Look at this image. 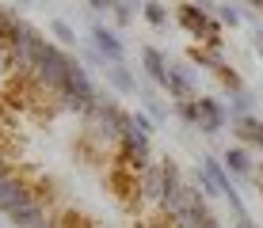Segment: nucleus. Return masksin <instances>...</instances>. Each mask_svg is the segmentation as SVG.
Segmentation results:
<instances>
[{"label": "nucleus", "mask_w": 263, "mask_h": 228, "mask_svg": "<svg viewBox=\"0 0 263 228\" xmlns=\"http://www.w3.org/2000/svg\"><path fill=\"white\" fill-rule=\"evenodd\" d=\"M69 69H72V57L61 50V46L46 42L39 65H34V84L50 88V91H61V88H65V80H69Z\"/></svg>", "instance_id": "nucleus-1"}, {"label": "nucleus", "mask_w": 263, "mask_h": 228, "mask_svg": "<svg viewBox=\"0 0 263 228\" xmlns=\"http://www.w3.org/2000/svg\"><path fill=\"white\" fill-rule=\"evenodd\" d=\"M256 42H259V46H263V27H259V31H256Z\"/></svg>", "instance_id": "nucleus-24"}, {"label": "nucleus", "mask_w": 263, "mask_h": 228, "mask_svg": "<svg viewBox=\"0 0 263 228\" xmlns=\"http://www.w3.org/2000/svg\"><path fill=\"white\" fill-rule=\"evenodd\" d=\"M34 198H39V194H34L20 175H4V179H0V213H4V217H12L15 209L31 205Z\"/></svg>", "instance_id": "nucleus-2"}, {"label": "nucleus", "mask_w": 263, "mask_h": 228, "mask_svg": "<svg viewBox=\"0 0 263 228\" xmlns=\"http://www.w3.org/2000/svg\"><path fill=\"white\" fill-rule=\"evenodd\" d=\"M141 65H145V76H149L153 84H160V88L168 84V61H164V53H160L157 46H141Z\"/></svg>", "instance_id": "nucleus-5"}, {"label": "nucleus", "mask_w": 263, "mask_h": 228, "mask_svg": "<svg viewBox=\"0 0 263 228\" xmlns=\"http://www.w3.org/2000/svg\"><path fill=\"white\" fill-rule=\"evenodd\" d=\"M225 168H229L233 175H252V156H248V149H229V152H225Z\"/></svg>", "instance_id": "nucleus-10"}, {"label": "nucleus", "mask_w": 263, "mask_h": 228, "mask_svg": "<svg viewBox=\"0 0 263 228\" xmlns=\"http://www.w3.org/2000/svg\"><path fill=\"white\" fill-rule=\"evenodd\" d=\"M141 12H145V19L157 27V31H164V27H168V8L160 4V0H141Z\"/></svg>", "instance_id": "nucleus-11"}, {"label": "nucleus", "mask_w": 263, "mask_h": 228, "mask_svg": "<svg viewBox=\"0 0 263 228\" xmlns=\"http://www.w3.org/2000/svg\"><path fill=\"white\" fill-rule=\"evenodd\" d=\"M237 228H256V224H252V217H248V213H240V217H237Z\"/></svg>", "instance_id": "nucleus-21"}, {"label": "nucleus", "mask_w": 263, "mask_h": 228, "mask_svg": "<svg viewBox=\"0 0 263 228\" xmlns=\"http://www.w3.org/2000/svg\"><path fill=\"white\" fill-rule=\"evenodd\" d=\"M130 122H134V130H138V133H145V137H149V133H153V118H149V114H141V111H134V114H130Z\"/></svg>", "instance_id": "nucleus-17"}, {"label": "nucleus", "mask_w": 263, "mask_h": 228, "mask_svg": "<svg viewBox=\"0 0 263 228\" xmlns=\"http://www.w3.org/2000/svg\"><path fill=\"white\" fill-rule=\"evenodd\" d=\"M145 107H149V114H153V118H157V122H160V118H164V107H160V103H157V99H153V103H145Z\"/></svg>", "instance_id": "nucleus-19"}, {"label": "nucleus", "mask_w": 263, "mask_h": 228, "mask_svg": "<svg viewBox=\"0 0 263 228\" xmlns=\"http://www.w3.org/2000/svg\"><path fill=\"white\" fill-rule=\"evenodd\" d=\"M217 19H221L225 27H237V23H240V12H237L233 4H217Z\"/></svg>", "instance_id": "nucleus-16"}, {"label": "nucleus", "mask_w": 263, "mask_h": 228, "mask_svg": "<svg viewBox=\"0 0 263 228\" xmlns=\"http://www.w3.org/2000/svg\"><path fill=\"white\" fill-rule=\"evenodd\" d=\"M225 126V107L217 99H198V130L202 133H217Z\"/></svg>", "instance_id": "nucleus-6"}, {"label": "nucleus", "mask_w": 263, "mask_h": 228, "mask_svg": "<svg viewBox=\"0 0 263 228\" xmlns=\"http://www.w3.org/2000/svg\"><path fill=\"white\" fill-rule=\"evenodd\" d=\"M4 175H12V163H8V156L0 152V179H4Z\"/></svg>", "instance_id": "nucleus-20"}, {"label": "nucleus", "mask_w": 263, "mask_h": 228, "mask_svg": "<svg viewBox=\"0 0 263 228\" xmlns=\"http://www.w3.org/2000/svg\"><path fill=\"white\" fill-rule=\"evenodd\" d=\"M103 76H107V84H111L119 95H138V80H134V72L126 69V65H107L103 69Z\"/></svg>", "instance_id": "nucleus-8"}, {"label": "nucleus", "mask_w": 263, "mask_h": 228, "mask_svg": "<svg viewBox=\"0 0 263 228\" xmlns=\"http://www.w3.org/2000/svg\"><path fill=\"white\" fill-rule=\"evenodd\" d=\"M8 221H12L15 228H42V224H46V221H50V217H46V205H42V198H34V202H31V205H23V209H15V213H12V217H8Z\"/></svg>", "instance_id": "nucleus-7"}, {"label": "nucleus", "mask_w": 263, "mask_h": 228, "mask_svg": "<svg viewBox=\"0 0 263 228\" xmlns=\"http://www.w3.org/2000/svg\"><path fill=\"white\" fill-rule=\"evenodd\" d=\"M50 31H53V38H58L61 46H80L77 42V31H72L65 19H50Z\"/></svg>", "instance_id": "nucleus-12"}, {"label": "nucleus", "mask_w": 263, "mask_h": 228, "mask_svg": "<svg viewBox=\"0 0 263 228\" xmlns=\"http://www.w3.org/2000/svg\"><path fill=\"white\" fill-rule=\"evenodd\" d=\"M256 144H259V149H263V122H259V133H256Z\"/></svg>", "instance_id": "nucleus-22"}, {"label": "nucleus", "mask_w": 263, "mask_h": 228, "mask_svg": "<svg viewBox=\"0 0 263 228\" xmlns=\"http://www.w3.org/2000/svg\"><path fill=\"white\" fill-rule=\"evenodd\" d=\"M256 133H259V118H252V114L233 118V137H240V141L256 144Z\"/></svg>", "instance_id": "nucleus-9"}, {"label": "nucleus", "mask_w": 263, "mask_h": 228, "mask_svg": "<svg viewBox=\"0 0 263 228\" xmlns=\"http://www.w3.org/2000/svg\"><path fill=\"white\" fill-rule=\"evenodd\" d=\"M259 186H263V182H259Z\"/></svg>", "instance_id": "nucleus-27"}, {"label": "nucleus", "mask_w": 263, "mask_h": 228, "mask_svg": "<svg viewBox=\"0 0 263 228\" xmlns=\"http://www.w3.org/2000/svg\"><path fill=\"white\" fill-rule=\"evenodd\" d=\"M179 118H183V122H191V126H198V99H179Z\"/></svg>", "instance_id": "nucleus-14"}, {"label": "nucleus", "mask_w": 263, "mask_h": 228, "mask_svg": "<svg viewBox=\"0 0 263 228\" xmlns=\"http://www.w3.org/2000/svg\"><path fill=\"white\" fill-rule=\"evenodd\" d=\"M15 4H20V8H27V4H31V0H15Z\"/></svg>", "instance_id": "nucleus-26"}, {"label": "nucleus", "mask_w": 263, "mask_h": 228, "mask_svg": "<svg viewBox=\"0 0 263 228\" xmlns=\"http://www.w3.org/2000/svg\"><path fill=\"white\" fill-rule=\"evenodd\" d=\"M92 46H96V50L107 57V65H122V57H126V46H122V38L111 31V27L92 23Z\"/></svg>", "instance_id": "nucleus-3"}, {"label": "nucleus", "mask_w": 263, "mask_h": 228, "mask_svg": "<svg viewBox=\"0 0 263 228\" xmlns=\"http://www.w3.org/2000/svg\"><path fill=\"white\" fill-rule=\"evenodd\" d=\"M240 114H252V95L248 91H237V95H233V118H240Z\"/></svg>", "instance_id": "nucleus-15"}, {"label": "nucleus", "mask_w": 263, "mask_h": 228, "mask_svg": "<svg viewBox=\"0 0 263 228\" xmlns=\"http://www.w3.org/2000/svg\"><path fill=\"white\" fill-rule=\"evenodd\" d=\"M111 12H115V23H119V27H126L134 19V4H130V0H111Z\"/></svg>", "instance_id": "nucleus-13"}, {"label": "nucleus", "mask_w": 263, "mask_h": 228, "mask_svg": "<svg viewBox=\"0 0 263 228\" xmlns=\"http://www.w3.org/2000/svg\"><path fill=\"white\" fill-rule=\"evenodd\" d=\"M42 228H61V224H58V221H46V224H42Z\"/></svg>", "instance_id": "nucleus-25"}, {"label": "nucleus", "mask_w": 263, "mask_h": 228, "mask_svg": "<svg viewBox=\"0 0 263 228\" xmlns=\"http://www.w3.org/2000/svg\"><path fill=\"white\" fill-rule=\"evenodd\" d=\"M244 4H252V8H259V12H263V0H244Z\"/></svg>", "instance_id": "nucleus-23"}, {"label": "nucleus", "mask_w": 263, "mask_h": 228, "mask_svg": "<svg viewBox=\"0 0 263 228\" xmlns=\"http://www.w3.org/2000/svg\"><path fill=\"white\" fill-rule=\"evenodd\" d=\"M141 194L149 198V202H164L168 194V182H164V163H149V168L141 171Z\"/></svg>", "instance_id": "nucleus-4"}, {"label": "nucleus", "mask_w": 263, "mask_h": 228, "mask_svg": "<svg viewBox=\"0 0 263 228\" xmlns=\"http://www.w3.org/2000/svg\"><path fill=\"white\" fill-rule=\"evenodd\" d=\"M88 8L92 12H111V0H88Z\"/></svg>", "instance_id": "nucleus-18"}]
</instances>
